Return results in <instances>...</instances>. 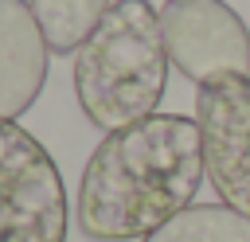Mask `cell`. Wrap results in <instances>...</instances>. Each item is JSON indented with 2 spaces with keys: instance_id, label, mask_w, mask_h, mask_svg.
I'll use <instances>...</instances> for the list:
<instances>
[{
  "instance_id": "1",
  "label": "cell",
  "mask_w": 250,
  "mask_h": 242,
  "mask_svg": "<svg viewBox=\"0 0 250 242\" xmlns=\"http://www.w3.org/2000/svg\"><path fill=\"white\" fill-rule=\"evenodd\" d=\"M203 176L195 117L152 113L113 129L82 168L78 226L94 242H141L191 207Z\"/></svg>"
},
{
  "instance_id": "2",
  "label": "cell",
  "mask_w": 250,
  "mask_h": 242,
  "mask_svg": "<svg viewBox=\"0 0 250 242\" xmlns=\"http://www.w3.org/2000/svg\"><path fill=\"white\" fill-rule=\"evenodd\" d=\"M168 66L160 12L148 0H113L74 55V98L90 125L113 133L156 113Z\"/></svg>"
},
{
  "instance_id": "3",
  "label": "cell",
  "mask_w": 250,
  "mask_h": 242,
  "mask_svg": "<svg viewBox=\"0 0 250 242\" xmlns=\"http://www.w3.org/2000/svg\"><path fill=\"white\" fill-rule=\"evenodd\" d=\"M66 183L51 152L0 121V242H66Z\"/></svg>"
},
{
  "instance_id": "4",
  "label": "cell",
  "mask_w": 250,
  "mask_h": 242,
  "mask_svg": "<svg viewBox=\"0 0 250 242\" xmlns=\"http://www.w3.org/2000/svg\"><path fill=\"white\" fill-rule=\"evenodd\" d=\"M195 125L219 203L250 215V74H215L195 86Z\"/></svg>"
},
{
  "instance_id": "5",
  "label": "cell",
  "mask_w": 250,
  "mask_h": 242,
  "mask_svg": "<svg viewBox=\"0 0 250 242\" xmlns=\"http://www.w3.org/2000/svg\"><path fill=\"white\" fill-rule=\"evenodd\" d=\"M160 31L172 66L195 86L215 74H250V27L223 0H164Z\"/></svg>"
},
{
  "instance_id": "6",
  "label": "cell",
  "mask_w": 250,
  "mask_h": 242,
  "mask_svg": "<svg viewBox=\"0 0 250 242\" xmlns=\"http://www.w3.org/2000/svg\"><path fill=\"white\" fill-rule=\"evenodd\" d=\"M47 39L27 0H0V121L35 105L47 82Z\"/></svg>"
},
{
  "instance_id": "7",
  "label": "cell",
  "mask_w": 250,
  "mask_h": 242,
  "mask_svg": "<svg viewBox=\"0 0 250 242\" xmlns=\"http://www.w3.org/2000/svg\"><path fill=\"white\" fill-rule=\"evenodd\" d=\"M141 242H250V215L227 203H191Z\"/></svg>"
},
{
  "instance_id": "8",
  "label": "cell",
  "mask_w": 250,
  "mask_h": 242,
  "mask_svg": "<svg viewBox=\"0 0 250 242\" xmlns=\"http://www.w3.org/2000/svg\"><path fill=\"white\" fill-rule=\"evenodd\" d=\"M55 55H78L113 0H27Z\"/></svg>"
}]
</instances>
